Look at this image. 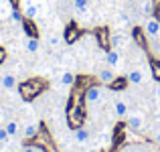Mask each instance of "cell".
I'll return each mask as SVG.
<instances>
[{"label":"cell","instance_id":"4fadbf2b","mask_svg":"<svg viewBox=\"0 0 160 152\" xmlns=\"http://www.w3.org/2000/svg\"><path fill=\"white\" fill-rule=\"evenodd\" d=\"M75 140H77L79 144L89 142V130H85V128H75Z\"/></svg>","mask_w":160,"mask_h":152},{"label":"cell","instance_id":"44dd1931","mask_svg":"<svg viewBox=\"0 0 160 152\" xmlns=\"http://www.w3.org/2000/svg\"><path fill=\"white\" fill-rule=\"evenodd\" d=\"M99 142H102V146H103V148H108V146L112 144V134H109V132L99 134Z\"/></svg>","mask_w":160,"mask_h":152},{"label":"cell","instance_id":"4316f807","mask_svg":"<svg viewBox=\"0 0 160 152\" xmlns=\"http://www.w3.org/2000/svg\"><path fill=\"white\" fill-rule=\"evenodd\" d=\"M2 122H4V112L0 109V126H2Z\"/></svg>","mask_w":160,"mask_h":152},{"label":"cell","instance_id":"30bf717a","mask_svg":"<svg viewBox=\"0 0 160 152\" xmlns=\"http://www.w3.org/2000/svg\"><path fill=\"white\" fill-rule=\"evenodd\" d=\"M59 81H61V85H65V87H73L75 81H77V77H75V73H71V71H63L61 77H59Z\"/></svg>","mask_w":160,"mask_h":152},{"label":"cell","instance_id":"9a60e30c","mask_svg":"<svg viewBox=\"0 0 160 152\" xmlns=\"http://www.w3.org/2000/svg\"><path fill=\"white\" fill-rule=\"evenodd\" d=\"M39 49H41V41L37 39V37H28V41H27V51H28V53H37Z\"/></svg>","mask_w":160,"mask_h":152},{"label":"cell","instance_id":"d4e9b609","mask_svg":"<svg viewBox=\"0 0 160 152\" xmlns=\"http://www.w3.org/2000/svg\"><path fill=\"white\" fill-rule=\"evenodd\" d=\"M138 152H154L152 146H138Z\"/></svg>","mask_w":160,"mask_h":152},{"label":"cell","instance_id":"277c9868","mask_svg":"<svg viewBox=\"0 0 160 152\" xmlns=\"http://www.w3.org/2000/svg\"><path fill=\"white\" fill-rule=\"evenodd\" d=\"M98 79H99V83H103V85H112L113 81H116V71H113V67H109V65H106V67H102V69L98 71Z\"/></svg>","mask_w":160,"mask_h":152},{"label":"cell","instance_id":"7402d4cb","mask_svg":"<svg viewBox=\"0 0 160 152\" xmlns=\"http://www.w3.org/2000/svg\"><path fill=\"white\" fill-rule=\"evenodd\" d=\"M152 73H154V77L160 81V63H154L152 65Z\"/></svg>","mask_w":160,"mask_h":152},{"label":"cell","instance_id":"484cf974","mask_svg":"<svg viewBox=\"0 0 160 152\" xmlns=\"http://www.w3.org/2000/svg\"><path fill=\"white\" fill-rule=\"evenodd\" d=\"M154 95H156V99L160 101V81H158V85L154 87Z\"/></svg>","mask_w":160,"mask_h":152},{"label":"cell","instance_id":"3957f363","mask_svg":"<svg viewBox=\"0 0 160 152\" xmlns=\"http://www.w3.org/2000/svg\"><path fill=\"white\" fill-rule=\"evenodd\" d=\"M144 35L146 37H150V39H158L160 37V20L158 18H148L144 23Z\"/></svg>","mask_w":160,"mask_h":152},{"label":"cell","instance_id":"8fae6325","mask_svg":"<svg viewBox=\"0 0 160 152\" xmlns=\"http://www.w3.org/2000/svg\"><path fill=\"white\" fill-rule=\"evenodd\" d=\"M37 134H39V124H37V122H28V124L22 128V136L24 138H35Z\"/></svg>","mask_w":160,"mask_h":152},{"label":"cell","instance_id":"2e32d148","mask_svg":"<svg viewBox=\"0 0 160 152\" xmlns=\"http://www.w3.org/2000/svg\"><path fill=\"white\" fill-rule=\"evenodd\" d=\"M73 8L79 14H85L87 8H89V0H73Z\"/></svg>","mask_w":160,"mask_h":152},{"label":"cell","instance_id":"5b68a950","mask_svg":"<svg viewBox=\"0 0 160 152\" xmlns=\"http://www.w3.org/2000/svg\"><path fill=\"white\" fill-rule=\"evenodd\" d=\"M128 114H130V108L124 99L113 101V116H116V120H124V118H128Z\"/></svg>","mask_w":160,"mask_h":152},{"label":"cell","instance_id":"83f0119b","mask_svg":"<svg viewBox=\"0 0 160 152\" xmlns=\"http://www.w3.org/2000/svg\"><path fill=\"white\" fill-rule=\"evenodd\" d=\"M156 120L160 122V109H158V112H156Z\"/></svg>","mask_w":160,"mask_h":152},{"label":"cell","instance_id":"cb8c5ba5","mask_svg":"<svg viewBox=\"0 0 160 152\" xmlns=\"http://www.w3.org/2000/svg\"><path fill=\"white\" fill-rule=\"evenodd\" d=\"M120 152H138V146H130V144H128V146H124Z\"/></svg>","mask_w":160,"mask_h":152},{"label":"cell","instance_id":"e0dca14e","mask_svg":"<svg viewBox=\"0 0 160 152\" xmlns=\"http://www.w3.org/2000/svg\"><path fill=\"white\" fill-rule=\"evenodd\" d=\"M47 43H49V47L57 49L59 45L63 43V37H61V35H57V33H51V35H49V39H47Z\"/></svg>","mask_w":160,"mask_h":152},{"label":"cell","instance_id":"5bb4252c","mask_svg":"<svg viewBox=\"0 0 160 152\" xmlns=\"http://www.w3.org/2000/svg\"><path fill=\"white\" fill-rule=\"evenodd\" d=\"M4 128H6V132L10 134V138L18 136V132H20V126H18V122H14V120L6 122V124H4Z\"/></svg>","mask_w":160,"mask_h":152},{"label":"cell","instance_id":"52a82bcc","mask_svg":"<svg viewBox=\"0 0 160 152\" xmlns=\"http://www.w3.org/2000/svg\"><path fill=\"white\" fill-rule=\"evenodd\" d=\"M120 53H118V49H108V53H106V63L109 67H118L120 65Z\"/></svg>","mask_w":160,"mask_h":152},{"label":"cell","instance_id":"ac0fdd59","mask_svg":"<svg viewBox=\"0 0 160 152\" xmlns=\"http://www.w3.org/2000/svg\"><path fill=\"white\" fill-rule=\"evenodd\" d=\"M10 20H12L14 24H22V20H24L22 10H18V8H12V12H10Z\"/></svg>","mask_w":160,"mask_h":152},{"label":"cell","instance_id":"7c38bea8","mask_svg":"<svg viewBox=\"0 0 160 152\" xmlns=\"http://www.w3.org/2000/svg\"><path fill=\"white\" fill-rule=\"evenodd\" d=\"M154 0H142V6H140V12L144 16H152L154 14Z\"/></svg>","mask_w":160,"mask_h":152},{"label":"cell","instance_id":"8992f818","mask_svg":"<svg viewBox=\"0 0 160 152\" xmlns=\"http://www.w3.org/2000/svg\"><path fill=\"white\" fill-rule=\"evenodd\" d=\"M39 12H41V4L27 2V4H24V8H22V14H24V18H28V20H35L37 16H39Z\"/></svg>","mask_w":160,"mask_h":152},{"label":"cell","instance_id":"f1b7e54d","mask_svg":"<svg viewBox=\"0 0 160 152\" xmlns=\"http://www.w3.org/2000/svg\"><path fill=\"white\" fill-rule=\"evenodd\" d=\"M0 2H2V0H0Z\"/></svg>","mask_w":160,"mask_h":152},{"label":"cell","instance_id":"603a6c76","mask_svg":"<svg viewBox=\"0 0 160 152\" xmlns=\"http://www.w3.org/2000/svg\"><path fill=\"white\" fill-rule=\"evenodd\" d=\"M20 152H43V150H41L39 146H24V148L20 150Z\"/></svg>","mask_w":160,"mask_h":152},{"label":"cell","instance_id":"9c48e42d","mask_svg":"<svg viewBox=\"0 0 160 152\" xmlns=\"http://www.w3.org/2000/svg\"><path fill=\"white\" fill-rule=\"evenodd\" d=\"M126 79H128V83H132V85H140V83L144 81V73H142L140 69H132Z\"/></svg>","mask_w":160,"mask_h":152},{"label":"cell","instance_id":"ffe728a7","mask_svg":"<svg viewBox=\"0 0 160 152\" xmlns=\"http://www.w3.org/2000/svg\"><path fill=\"white\" fill-rule=\"evenodd\" d=\"M8 140H10V134L6 132V128H4V126H0V146H6Z\"/></svg>","mask_w":160,"mask_h":152},{"label":"cell","instance_id":"ba28073f","mask_svg":"<svg viewBox=\"0 0 160 152\" xmlns=\"http://www.w3.org/2000/svg\"><path fill=\"white\" fill-rule=\"evenodd\" d=\"M0 85H2L4 89H14L16 87V77L12 73H4L2 77H0Z\"/></svg>","mask_w":160,"mask_h":152},{"label":"cell","instance_id":"6da1fadb","mask_svg":"<svg viewBox=\"0 0 160 152\" xmlns=\"http://www.w3.org/2000/svg\"><path fill=\"white\" fill-rule=\"evenodd\" d=\"M103 99V87L102 85H91L85 91V101L89 105H99Z\"/></svg>","mask_w":160,"mask_h":152},{"label":"cell","instance_id":"7a4b0ae2","mask_svg":"<svg viewBox=\"0 0 160 152\" xmlns=\"http://www.w3.org/2000/svg\"><path fill=\"white\" fill-rule=\"evenodd\" d=\"M126 124H128L130 130H136V132H140V130L146 126V122H144L142 112H132V114H128V118H126Z\"/></svg>","mask_w":160,"mask_h":152},{"label":"cell","instance_id":"d6986e66","mask_svg":"<svg viewBox=\"0 0 160 152\" xmlns=\"http://www.w3.org/2000/svg\"><path fill=\"white\" fill-rule=\"evenodd\" d=\"M124 43H126V39L122 35H112V43H109V45H112L113 49H120Z\"/></svg>","mask_w":160,"mask_h":152}]
</instances>
